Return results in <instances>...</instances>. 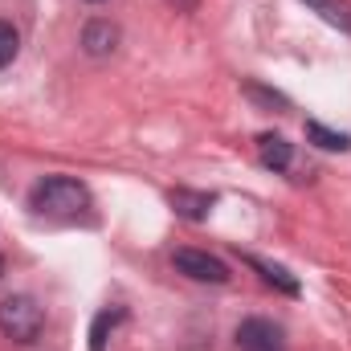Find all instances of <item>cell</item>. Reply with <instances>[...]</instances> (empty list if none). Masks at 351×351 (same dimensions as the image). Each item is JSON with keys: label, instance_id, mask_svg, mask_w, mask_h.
I'll return each instance as SVG.
<instances>
[{"label": "cell", "instance_id": "obj_11", "mask_svg": "<svg viewBox=\"0 0 351 351\" xmlns=\"http://www.w3.org/2000/svg\"><path fill=\"white\" fill-rule=\"evenodd\" d=\"M123 319V311L114 306V311H102V315H94V327H90V351H106V339H110V331H114V323Z\"/></svg>", "mask_w": 351, "mask_h": 351}, {"label": "cell", "instance_id": "obj_6", "mask_svg": "<svg viewBox=\"0 0 351 351\" xmlns=\"http://www.w3.org/2000/svg\"><path fill=\"white\" fill-rule=\"evenodd\" d=\"M258 156H262L265 168H274V172H286V168H290V160H294V147H290L282 135L265 131V135H258Z\"/></svg>", "mask_w": 351, "mask_h": 351}, {"label": "cell", "instance_id": "obj_9", "mask_svg": "<svg viewBox=\"0 0 351 351\" xmlns=\"http://www.w3.org/2000/svg\"><path fill=\"white\" fill-rule=\"evenodd\" d=\"M306 139L315 143V147H323V152H348L351 147V135L343 131H331V127H323V123H306Z\"/></svg>", "mask_w": 351, "mask_h": 351}, {"label": "cell", "instance_id": "obj_8", "mask_svg": "<svg viewBox=\"0 0 351 351\" xmlns=\"http://www.w3.org/2000/svg\"><path fill=\"white\" fill-rule=\"evenodd\" d=\"M245 262L254 265L258 274H262L269 286H278L282 294H298V278L290 274V269H282V265H274V262H265V258H245Z\"/></svg>", "mask_w": 351, "mask_h": 351}, {"label": "cell", "instance_id": "obj_3", "mask_svg": "<svg viewBox=\"0 0 351 351\" xmlns=\"http://www.w3.org/2000/svg\"><path fill=\"white\" fill-rule=\"evenodd\" d=\"M172 265L184 278H192V282H213V286L229 282V265L221 258H213V254H204V250H176Z\"/></svg>", "mask_w": 351, "mask_h": 351}, {"label": "cell", "instance_id": "obj_7", "mask_svg": "<svg viewBox=\"0 0 351 351\" xmlns=\"http://www.w3.org/2000/svg\"><path fill=\"white\" fill-rule=\"evenodd\" d=\"M168 200H172L176 213L188 217V221H200V217H208V208H213V196H208V192H188V188H176Z\"/></svg>", "mask_w": 351, "mask_h": 351}, {"label": "cell", "instance_id": "obj_14", "mask_svg": "<svg viewBox=\"0 0 351 351\" xmlns=\"http://www.w3.org/2000/svg\"><path fill=\"white\" fill-rule=\"evenodd\" d=\"M0 274H4V262H0Z\"/></svg>", "mask_w": 351, "mask_h": 351}, {"label": "cell", "instance_id": "obj_1", "mask_svg": "<svg viewBox=\"0 0 351 351\" xmlns=\"http://www.w3.org/2000/svg\"><path fill=\"white\" fill-rule=\"evenodd\" d=\"M29 208L37 217H49V221H78L90 208V192L74 176H45L41 184H33Z\"/></svg>", "mask_w": 351, "mask_h": 351}, {"label": "cell", "instance_id": "obj_13", "mask_svg": "<svg viewBox=\"0 0 351 351\" xmlns=\"http://www.w3.org/2000/svg\"><path fill=\"white\" fill-rule=\"evenodd\" d=\"M245 94H250V98H262V102H269V106H286V98H282V94H274V90H262V86H254V82L245 86Z\"/></svg>", "mask_w": 351, "mask_h": 351}, {"label": "cell", "instance_id": "obj_2", "mask_svg": "<svg viewBox=\"0 0 351 351\" xmlns=\"http://www.w3.org/2000/svg\"><path fill=\"white\" fill-rule=\"evenodd\" d=\"M41 327H45V311H41L29 294H8V298L0 302V331H4V339H12V343H33V339L41 335Z\"/></svg>", "mask_w": 351, "mask_h": 351}, {"label": "cell", "instance_id": "obj_5", "mask_svg": "<svg viewBox=\"0 0 351 351\" xmlns=\"http://www.w3.org/2000/svg\"><path fill=\"white\" fill-rule=\"evenodd\" d=\"M82 49L90 58H106L119 49V25L114 21H90L82 29Z\"/></svg>", "mask_w": 351, "mask_h": 351}, {"label": "cell", "instance_id": "obj_12", "mask_svg": "<svg viewBox=\"0 0 351 351\" xmlns=\"http://www.w3.org/2000/svg\"><path fill=\"white\" fill-rule=\"evenodd\" d=\"M16 53H21V37H16V29H12L8 21H0V70L12 66Z\"/></svg>", "mask_w": 351, "mask_h": 351}, {"label": "cell", "instance_id": "obj_10", "mask_svg": "<svg viewBox=\"0 0 351 351\" xmlns=\"http://www.w3.org/2000/svg\"><path fill=\"white\" fill-rule=\"evenodd\" d=\"M306 4H311L323 21H331L335 29H348L351 33V4L348 0H306Z\"/></svg>", "mask_w": 351, "mask_h": 351}, {"label": "cell", "instance_id": "obj_15", "mask_svg": "<svg viewBox=\"0 0 351 351\" xmlns=\"http://www.w3.org/2000/svg\"><path fill=\"white\" fill-rule=\"evenodd\" d=\"M90 4H98V0H90Z\"/></svg>", "mask_w": 351, "mask_h": 351}, {"label": "cell", "instance_id": "obj_4", "mask_svg": "<svg viewBox=\"0 0 351 351\" xmlns=\"http://www.w3.org/2000/svg\"><path fill=\"white\" fill-rule=\"evenodd\" d=\"M237 348L241 351H282V327L269 319H245L237 327Z\"/></svg>", "mask_w": 351, "mask_h": 351}]
</instances>
